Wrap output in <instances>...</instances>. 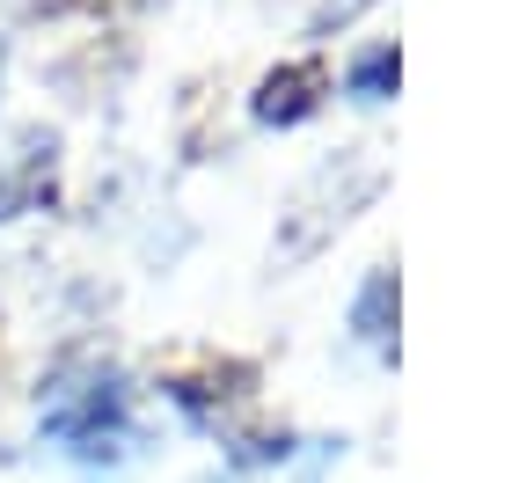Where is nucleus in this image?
I'll list each match as a JSON object with an SVG mask.
<instances>
[{
  "instance_id": "1",
  "label": "nucleus",
  "mask_w": 512,
  "mask_h": 483,
  "mask_svg": "<svg viewBox=\"0 0 512 483\" xmlns=\"http://www.w3.org/2000/svg\"><path fill=\"white\" fill-rule=\"evenodd\" d=\"M322 88H330V66L322 59L278 66V74H264V88H256V118L264 125H293V118H308V110L322 103Z\"/></svg>"
}]
</instances>
